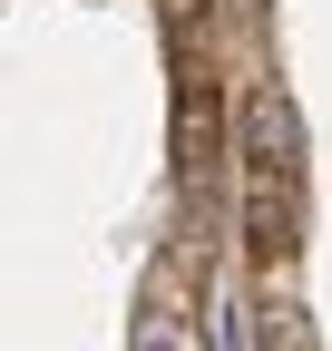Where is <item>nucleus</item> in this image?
I'll list each match as a JSON object with an SVG mask.
<instances>
[{"label": "nucleus", "instance_id": "f257e3e1", "mask_svg": "<svg viewBox=\"0 0 332 351\" xmlns=\"http://www.w3.org/2000/svg\"><path fill=\"white\" fill-rule=\"evenodd\" d=\"M244 166L303 186V108H294L283 78H254V88H244Z\"/></svg>", "mask_w": 332, "mask_h": 351}, {"label": "nucleus", "instance_id": "f03ea898", "mask_svg": "<svg viewBox=\"0 0 332 351\" xmlns=\"http://www.w3.org/2000/svg\"><path fill=\"white\" fill-rule=\"evenodd\" d=\"M176 274H186V254H166L156 274H147V302H137V341H128V351H205V332H195V313H186Z\"/></svg>", "mask_w": 332, "mask_h": 351}, {"label": "nucleus", "instance_id": "7ed1b4c3", "mask_svg": "<svg viewBox=\"0 0 332 351\" xmlns=\"http://www.w3.org/2000/svg\"><path fill=\"white\" fill-rule=\"evenodd\" d=\"M244 234H254V254H274V263L303 244V195H294V176H264V166L244 176Z\"/></svg>", "mask_w": 332, "mask_h": 351}, {"label": "nucleus", "instance_id": "20e7f679", "mask_svg": "<svg viewBox=\"0 0 332 351\" xmlns=\"http://www.w3.org/2000/svg\"><path fill=\"white\" fill-rule=\"evenodd\" d=\"M225 156V117H215V88H176V166L205 176Z\"/></svg>", "mask_w": 332, "mask_h": 351}, {"label": "nucleus", "instance_id": "39448f33", "mask_svg": "<svg viewBox=\"0 0 332 351\" xmlns=\"http://www.w3.org/2000/svg\"><path fill=\"white\" fill-rule=\"evenodd\" d=\"M264 341L274 351H313V322L294 313V302H274V313H264Z\"/></svg>", "mask_w": 332, "mask_h": 351}, {"label": "nucleus", "instance_id": "423d86ee", "mask_svg": "<svg viewBox=\"0 0 332 351\" xmlns=\"http://www.w3.org/2000/svg\"><path fill=\"white\" fill-rule=\"evenodd\" d=\"M156 10L176 20V29H195V10H205V0H156Z\"/></svg>", "mask_w": 332, "mask_h": 351}]
</instances>
